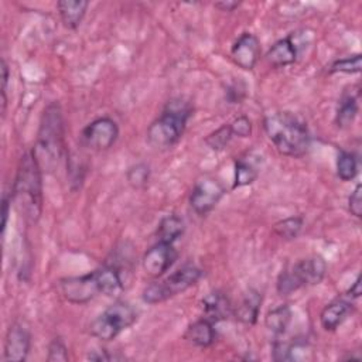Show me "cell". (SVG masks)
Returning a JSON list of instances; mask_svg holds the SVG:
<instances>
[{
    "mask_svg": "<svg viewBox=\"0 0 362 362\" xmlns=\"http://www.w3.org/2000/svg\"><path fill=\"white\" fill-rule=\"evenodd\" d=\"M11 198L30 223H35L42 214V168L40 167L33 150L21 156L13 188Z\"/></svg>",
    "mask_w": 362,
    "mask_h": 362,
    "instance_id": "6da1fadb",
    "label": "cell"
},
{
    "mask_svg": "<svg viewBox=\"0 0 362 362\" xmlns=\"http://www.w3.org/2000/svg\"><path fill=\"white\" fill-rule=\"evenodd\" d=\"M263 127L269 140L283 156L301 157L310 148L308 126L297 113L287 110L270 113L264 117Z\"/></svg>",
    "mask_w": 362,
    "mask_h": 362,
    "instance_id": "7a4b0ae2",
    "label": "cell"
},
{
    "mask_svg": "<svg viewBox=\"0 0 362 362\" xmlns=\"http://www.w3.org/2000/svg\"><path fill=\"white\" fill-rule=\"evenodd\" d=\"M33 153L42 168L51 173L65 154V124L62 109L58 102H51L42 110Z\"/></svg>",
    "mask_w": 362,
    "mask_h": 362,
    "instance_id": "3957f363",
    "label": "cell"
},
{
    "mask_svg": "<svg viewBox=\"0 0 362 362\" xmlns=\"http://www.w3.org/2000/svg\"><path fill=\"white\" fill-rule=\"evenodd\" d=\"M191 113L192 109L187 102L181 99L168 102L163 113L147 129L148 144L158 150L173 147L182 137Z\"/></svg>",
    "mask_w": 362,
    "mask_h": 362,
    "instance_id": "277c9868",
    "label": "cell"
},
{
    "mask_svg": "<svg viewBox=\"0 0 362 362\" xmlns=\"http://www.w3.org/2000/svg\"><path fill=\"white\" fill-rule=\"evenodd\" d=\"M327 274V263L321 256L300 259L290 267L281 270L276 288L279 294L288 296L301 287L320 284Z\"/></svg>",
    "mask_w": 362,
    "mask_h": 362,
    "instance_id": "5b68a950",
    "label": "cell"
},
{
    "mask_svg": "<svg viewBox=\"0 0 362 362\" xmlns=\"http://www.w3.org/2000/svg\"><path fill=\"white\" fill-rule=\"evenodd\" d=\"M137 310L127 301L117 300L89 325V334L100 341H112L137 321Z\"/></svg>",
    "mask_w": 362,
    "mask_h": 362,
    "instance_id": "8992f818",
    "label": "cell"
},
{
    "mask_svg": "<svg viewBox=\"0 0 362 362\" xmlns=\"http://www.w3.org/2000/svg\"><path fill=\"white\" fill-rule=\"evenodd\" d=\"M202 277V270L192 264H185L175 272H173L170 276H167L161 281H154L148 284L143 293L141 298L147 304H158L163 303L189 287L195 286L198 280Z\"/></svg>",
    "mask_w": 362,
    "mask_h": 362,
    "instance_id": "52a82bcc",
    "label": "cell"
},
{
    "mask_svg": "<svg viewBox=\"0 0 362 362\" xmlns=\"http://www.w3.org/2000/svg\"><path fill=\"white\" fill-rule=\"evenodd\" d=\"M119 137L117 123L107 117H98L86 124L81 133V141L83 146L95 151H103L110 148Z\"/></svg>",
    "mask_w": 362,
    "mask_h": 362,
    "instance_id": "ba28073f",
    "label": "cell"
},
{
    "mask_svg": "<svg viewBox=\"0 0 362 362\" xmlns=\"http://www.w3.org/2000/svg\"><path fill=\"white\" fill-rule=\"evenodd\" d=\"M225 187L214 177H204L194 185L189 194V205L197 215L209 214L225 195Z\"/></svg>",
    "mask_w": 362,
    "mask_h": 362,
    "instance_id": "9c48e42d",
    "label": "cell"
},
{
    "mask_svg": "<svg viewBox=\"0 0 362 362\" xmlns=\"http://www.w3.org/2000/svg\"><path fill=\"white\" fill-rule=\"evenodd\" d=\"M59 288L64 298L72 304H85L100 293L93 272L82 276L65 277L59 280Z\"/></svg>",
    "mask_w": 362,
    "mask_h": 362,
    "instance_id": "30bf717a",
    "label": "cell"
},
{
    "mask_svg": "<svg viewBox=\"0 0 362 362\" xmlns=\"http://www.w3.org/2000/svg\"><path fill=\"white\" fill-rule=\"evenodd\" d=\"M31 349V334L28 328L20 322H13L4 337V361L24 362Z\"/></svg>",
    "mask_w": 362,
    "mask_h": 362,
    "instance_id": "8fae6325",
    "label": "cell"
},
{
    "mask_svg": "<svg viewBox=\"0 0 362 362\" xmlns=\"http://www.w3.org/2000/svg\"><path fill=\"white\" fill-rule=\"evenodd\" d=\"M178 253L173 243L157 242L143 256L141 264L147 274L153 277L163 276L177 260Z\"/></svg>",
    "mask_w": 362,
    "mask_h": 362,
    "instance_id": "7c38bea8",
    "label": "cell"
},
{
    "mask_svg": "<svg viewBox=\"0 0 362 362\" xmlns=\"http://www.w3.org/2000/svg\"><path fill=\"white\" fill-rule=\"evenodd\" d=\"M260 57V41L252 33H243L230 48L232 61L242 69L255 68Z\"/></svg>",
    "mask_w": 362,
    "mask_h": 362,
    "instance_id": "4fadbf2b",
    "label": "cell"
},
{
    "mask_svg": "<svg viewBox=\"0 0 362 362\" xmlns=\"http://www.w3.org/2000/svg\"><path fill=\"white\" fill-rule=\"evenodd\" d=\"M204 317L211 322H219L228 320L233 314V307L225 293L215 290L208 293L202 300Z\"/></svg>",
    "mask_w": 362,
    "mask_h": 362,
    "instance_id": "5bb4252c",
    "label": "cell"
},
{
    "mask_svg": "<svg viewBox=\"0 0 362 362\" xmlns=\"http://www.w3.org/2000/svg\"><path fill=\"white\" fill-rule=\"evenodd\" d=\"M263 158L259 154L247 153L246 156L235 161V182L233 188H240L250 185L256 181L260 173V165Z\"/></svg>",
    "mask_w": 362,
    "mask_h": 362,
    "instance_id": "9a60e30c",
    "label": "cell"
},
{
    "mask_svg": "<svg viewBox=\"0 0 362 362\" xmlns=\"http://www.w3.org/2000/svg\"><path fill=\"white\" fill-rule=\"evenodd\" d=\"M352 311V304L348 300L344 298H337L327 304L321 314H320V322L321 327L325 331H335L351 314Z\"/></svg>",
    "mask_w": 362,
    "mask_h": 362,
    "instance_id": "2e32d148",
    "label": "cell"
},
{
    "mask_svg": "<svg viewBox=\"0 0 362 362\" xmlns=\"http://www.w3.org/2000/svg\"><path fill=\"white\" fill-rule=\"evenodd\" d=\"M297 59V45L290 37L276 41L266 52V61L272 68H284Z\"/></svg>",
    "mask_w": 362,
    "mask_h": 362,
    "instance_id": "e0dca14e",
    "label": "cell"
},
{
    "mask_svg": "<svg viewBox=\"0 0 362 362\" xmlns=\"http://www.w3.org/2000/svg\"><path fill=\"white\" fill-rule=\"evenodd\" d=\"M260 305H262V294L257 290L250 288L245 293L240 303L233 310V315L236 317L238 321L247 325H253L257 321Z\"/></svg>",
    "mask_w": 362,
    "mask_h": 362,
    "instance_id": "ac0fdd59",
    "label": "cell"
},
{
    "mask_svg": "<svg viewBox=\"0 0 362 362\" xmlns=\"http://www.w3.org/2000/svg\"><path fill=\"white\" fill-rule=\"evenodd\" d=\"M89 3L86 0H59L57 10L64 25L69 30H75L82 23Z\"/></svg>",
    "mask_w": 362,
    "mask_h": 362,
    "instance_id": "d6986e66",
    "label": "cell"
},
{
    "mask_svg": "<svg viewBox=\"0 0 362 362\" xmlns=\"http://www.w3.org/2000/svg\"><path fill=\"white\" fill-rule=\"evenodd\" d=\"M184 338L192 345L199 348L211 346L216 339V331L214 328V322H211L205 317L201 320H197L195 322L188 325L184 334Z\"/></svg>",
    "mask_w": 362,
    "mask_h": 362,
    "instance_id": "ffe728a7",
    "label": "cell"
},
{
    "mask_svg": "<svg viewBox=\"0 0 362 362\" xmlns=\"http://www.w3.org/2000/svg\"><path fill=\"white\" fill-rule=\"evenodd\" d=\"M99 291L105 296H115L123 288V281L119 270L115 266H102L93 270Z\"/></svg>",
    "mask_w": 362,
    "mask_h": 362,
    "instance_id": "44dd1931",
    "label": "cell"
},
{
    "mask_svg": "<svg viewBox=\"0 0 362 362\" xmlns=\"http://www.w3.org/2000/svg\"><path fill=\"white\" fill-rule=\"evenodd\" d=\"M185 230V225L182 218H180L175 214H168L158 222L156 236L157 242L164 243H174Z\"/></svg>",
    "mask_w": 362,
    "mask_h": 362,
    "instance_id": "7402d4cb",
    "label": "cell"
},
{
    "mask_svg": "<svg viewBox=\"0 0 362 362\" xmlns=\"http://www.w3.org/2000/svg\"><path fill=\"white\" fill-rule=\"evenodd\" d=\"M291 308L287 304H281L266 314L264 325L276 337H281L291 322Z\"/></svg>",
    "mask_w": 362,
    "mask_h": 362,
    "instance_id": "603a6c76",
    "label": "cell"
},
{
    "mask_svg": "<svg viewBox=\"0 0 362 362\" xmlns=\"http://www.w3.org/2000/svg\"><path fill=\"white\" fill-rule=\"evenodd\" d=\"M358 115V98L354 93H344L339 99L337 113H335V124L341 129L349 127Z\"/></svg>",
    "mask_w": 362,
    "mask_h": 362,
    "instance_id": "cb8c5ba5",
    "label": "cell"
},
{
    "mask_svg": "<svg viewBox=\"0 0 362 362\" xmlns=\"http://www.w3.org/2000/svg\"><path fill=\"white\" fill-rule=\"evenodd\" d=\"M303 225H304L303 216H297V215L288 216L276 222L273 226V232L284 240H293L300 235Z\"/></svg>",
    "mask_w": 362,
    "mask_h": 362,
    "instance_id": "d4e9b609",
    "label": "cell"
},
{
    "mask_svg": "<svg viewBox=\"0 0 362 362\" xmlns=\"http://www.w3.org/2000/svg\"><path fill=\"white\" fill-rule=\"evenodd\" d=\"M358 174V158L351 151H339L337 158V175L342 181H351Z\"/></svg>",
    "mask_w": 362,
    "mask_h": 362,
    "instance_id": "484cf974",
    "label": "cell"
},
{
    "mask_svg": "<svg viewBox=\"0 0 362 362\" xmlns=\"http://www.w3.org/2000/svg\"><path fill=\"white\" fill-rule=\"evenodd\" d=\"M232 137H233V133L230 130V126L229 124H222L221 127H218L215 132L209 133L205 137V143L211 150L221 151L229 144Z\"/></svg>",
    "mask_w": 362,
    "mask_h": 362,
    "instance_id": "4316f807",
    "label": "cell"
},
{
    "mask_svg": "<svg viewBox=\"0 0 362 362\" xmlns=\"http://www.w3.org/2000/svg\"><path fill=\"white\" fill-rule=\"evenodd\" d=\"M362 68V57L361 54H355L352 57L339 58L334 61L329 66V72H341V74H359Z\"/></svg>",
    "mask_w": 362,
    "mask_h": 362,
    "instance_id": "83f0119b",
    "label": "cell"
},
{
    "mask_svg": "<svg viewBox=\"0 0 362 362\" xmlns=\"http://www.w3.org/2000/svg\"><path fill=\"white\" fill-rule=\"evenodd\" d=\"M127 182L133 188H143L150 180V167L146 163H137L132 165L126 173Z\"/></svg>",
    "mask_w": 362,
    "mask_h": 362,
    "instance_id": "f1b7e54d",
    "label": "cell"
},
{
    "mask_svg": "<svg viewBox=\"0 0 362 362\" xmlns=\"http://www.w3.org/2000/svg\"><path fill=\"white\" fill-rule=\"evenodd\" d=\"M69 359L68 348L61 338H54L48 345V362H66Z\"/></svg>",
    "mask_w": 362,
    "mask_h": 362,
    "instance_id": "f546056e",
    "label": "cell"
},
{
    "mask_svg": "<svg viewBox=\"0 0 362 362\" xmlns=\"http://www.w3.org/2000/svg\"><path fill=\"white\" fill-rule=\"evenodd\" d=\"M229 126H230V130H232L233 136L249 137L252 134V122L245 115H240L236 119H233V122L229 123Z\"/></svg>",
    "mask_w": 362,
    "mask_h": 362,
    "instance_id": "4dcf8cb0",
    "label": "cell"
},
{
    "mask_svg": "<svg viewBox=\"0 0 362 362\" xmlns=\"http://www.w3.org/2000/svg\"><path fill=\"white\" fill-rule=\"evenodd\" d=\"M272 356L277 362L283 361H291L293 359V344H288L286 341H274L273 342V351Z\"/></svg>",
    "mask_w": 362,
    "mask_h": 362,
    "instance_id": "1f68e13d",
    "label": "cell"
},
{
    "mask_svg": "<svg viewBox=\"0 0 362 362\" xmlns=\"http://www.w3.org/2000/svg\"><path fill=\"white\" fill-rule=\"evenodd\" d=\"M348 209L354 216L361 218L362 215V185L361 184H356V187L351 192L348 198Z\"/></svg>",
    "mask_w": 362,
    "mask_h": 362,
    "instance_id": "d6a6232c",
    "label": "cell"
},
{
    "mask_svg": "<svg viewBox=\"0 0 362 362\" xmlns=\"http://www.w3.org/2000/svg\"><path fill=\"white\" fill-rule=\"evenodd\" d=\"M11 194H3L1 198V233L4 235L6 232V226H7V219H8V208L11 205Z\"/></svg>",
    "mask_w": 362,
    "mask_h": 362,
    "instance_id": "836d02e7",
    "label": "cell"
},
{
    "mask_svg": "<svg viewBox=\"0 0 362 362\" xmlns=\"http://www.w3.org/2000/svg\"><path fill=\"white\" fill-rule=\"evenodd\" d=\"M88 359L103 362V361H112V359H116V358L113 355H110L106 349H95V351H89Z\"/></svg>",
    "mask_w": 362,
    "mask_h": 362,
    "instance_id": "e575fe53",
    "label": "cell"
},
{
    "mask_svg": "<svg viewBox=\"0 0 362 362\" xmlns=\"http://www.w3.org/2000/svg\"><path fill=\"white\" fill-rule=\"evenodd\" d=\"M362 294V288H361V274L356 276L355 281L351 284V287L346 291V296L351 298H358Z\"/></svg>",
    "mask_w": 362,
    "mask_h": 362,
    "instance_id": "d590c367",
    "label": "cell"
},
{
    "mask_svg": "<svg viewBox=\"0 0 362 362\" xmlns=\"http://www.w3.org/2000/svg\"><path fill=\"white\" fill-rule=\"evenodd\" d=\"M216 8H219L221 11H233L235 8H238L240 6L239 1H218L214 4Z\"/></svg>",
    "mask_w": 362,
    "mask_h": 362,
    "instance_id": "8d00e7d4",
    "label": "cell"
},
{
    "mask_svg": "<svg viewBox=\"0 0 362 362\" xmlns=\"http://www.w3.org/2000/svg\"><path fill=\"white\" fill-rule=\"evenodd\" d=\"M1 74H3V75H1V82H3V85H1V92H6L10 74H8V66H7V64H6L4 59H1Z\"/></svg>",
    "mask_w": 362,
    "mask_h": 362,
    "instance_id": "74e56055",
    "label": "cell"
}]
</instances>
